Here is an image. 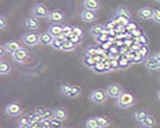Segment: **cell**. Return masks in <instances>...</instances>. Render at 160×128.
I'll list each match as a JSON object with an SVG mask.
<instances>
[{
	"label": "cell",
	"mask_w": 160,
	"mask_h": 128,
	"mask_svg": "<svg viewBox=\"0 0 160 128\" xmlns=\"http://www.w3.org/2000/svg\"><path fill=\"white\" fill-rule=\"evenodd\" d=\"M60 92L61 95H63L67 98H77L79 97L80 94H81V89L79 86H74V85H71V84H62L60 86Z\"/></svg>",
	"instance_id": "1"
},
{
	"label": "cell",
	"mask_w": 160,
	"mask_h": 128,
	"mask_svg": "<svg viewBox=\"0 0 160 128\" xmlns=\"http://www.w3.org/2000/svg\"><path fill=\"white\" fill-rule=\"evenodd\" d=\"M134 96L130 92H122L120 97L117 98V107L122 109H128L134 105Z\"/></svg>",
	"instance_id": "2"
},
{
	"label": "cell",
	"mask_w": 160,
	"mask_h": 128,
	"mask_svg": "<svg viewBox=\"0 0 160 128\" xmlns=\"http://www.w3.org/2000/svg\"><path fill=\"white\" fill-rule=\"evenodd\" d=\"M108 95L105 90H100V89H96L90 92V101L96 104H103L107 101Z\"/></svg>",
	"instance_id": "3"
},
{
	"label": "cell",
	"mask_w": 160,
	"mask_h": 128,
	"mask_svg": "<svg viewBox=\"0 0 160 128\" xmlns=\"http://www.w3.org/2000/svg\"><path fill=\"white\" fill-rule=\"evenodd\" d=\"M49 12L50 11H48V7L44 4H37V5H35L32 7L31 16H33L37 19H43V18H48L49 17Z\"/></svg>",
	"instance_id": "4"
},
{
	"label": "cell",
	"mask_w": 160,
	"mask_h": 128,
	"mask_svg": "<svg viewBox=\"0 0 160 128\" xmlns=\"http://www.w3.org/2000/svg\"><path fill=\"white\" fill-rule=\"evenodd\" d=\"M22 42L27 46V47H35L40 43V34L36 33H27L23 35Z\"/></svg>",
	"instance_id": "5"
},
{
	"label": "cell",
	"mask_w": 160,
	"mask_h": 128,
	"mask_svg": "<svg viewBox=\"0 0 160 128\" xmlns=\"http://www.w3.org/2000/svg\"><path fill=\"white\" fill-rule=\"evenodd\" d=\"M105 92H107L108 97H110V98H118L122 92H123V89L121 86L120 84H117V83H112V84H110V85H108V88L105 89Z\"/></svg>",
	"instance_id": "6"
},
{
	"label": "cell",
	"mask_w": 160,
	"mask_h": 128,
	"mask_svg": "<svg viewBox=\"0 0 160 128\" xmlns=\"http://www.w3.org/2000/svg\"><path fill=\"white\" fill-rule=\"evenodd\" d=\"M48 20L52 23V24H60L61 22L65 20V13L61 11V10H52L49 12V17Z\"/></svg>",
	"instance_id": "7"
},
{
	"label": "cell",
	"mask_w": 160,
	"mask_h": 128,
	"mask_svg": "<svg viewBox=\"0 0 160 128\" xmlns=\"http://www.w3.org/2000/svg\"><path fill=\"white\" fill-rule=\"evenodd\" d=\"M5 114L8 116H19L22 114V109L20 105L16 102H12L10 104H7L5 107Z\"/></svg>",
	"instance_id": "8"
},
{
	"label": "cell",
	"mask_w": 160,
	"mask_h": 128,
	"mask_svg": "<svg viewBox=\"0 0 160 128\" xmlns=\"http://www.w3.org/2000/svg\"><path fill=\"white\" fill-rule=\"evenodd\" d=\"M80 19L85 23H93L97 20V14L94 11H91V10H86L84 8L81 12H80Z\"/></svg>",
	"instance_id": "9"
},
{
	"label": "cell",
	"mask_w": 160,
	"mask_h": 128,
	"mask_svg": "<svg viewBox=\"0 0 160 128\" xmlns=\"http://www.w3.org/2000/svg\"><path fill=\"white\" fill-rule=\"evenodd\" d=\"M11 58H12V60L16 61V62L23 64V62H25V60L29 58V52H28L27 49L22 48V49H19V50H17V52L12 53V54H11Z\"/></svg>",
	"instance_id": "10"
},
{
	"label": "cell",
	"mask_w": 160,
	"mask_h": 128,
	"mask_svg": "<svg viewBox=\"0 0 160 128\" xmlns=\"http://www.w3.org/2000/svg\"><path fill=\"white\" fill-rule=\"evenodd\" d=\"M138 16L140 17L141 19H145V20H148V19H153V16H154V10L153 8H151V7H141L138 10Z\"/></svg>",
	"instance_id": "11"
},
{
	"label": "cell",
	"mask_w": 160,
	"mask_h": 128,
	"mask_svg": "<svg viewBox=\"0 0 160 128\" xmlns=\"http://www.w3.org/2000/svg\"><path fill=\"white\" fill-rule=\"evenodd\" d=\"M24 27L29 29V30H36L40 28V23H38V19L35 18L33 16H28L24 18Z\"/></svg>",
	"instance_id": "12"
},
{
	"label": "cell",
	"mask_w": 160,
	"mask_h": 128,
	"mask_svg": "<svg viewBox=\"0 0 160 128\" xmlns=\"http://www.w3.org/2000/svg\"><path fill=\"white\" fill-rule=\"evenodd\" d=\"M145 66H146V68H148L149 71H159L160 61L157 60L154 56H149V58L145 61Z\"/></svg>",
	"instance_id": "13"
},
{
	"label": "cell",
	"mask_w": 160,
	"mask_h": 128,
	"mask_svg": "<svg viewBox=\"0 0 160 128\" xmlns=\"http://www.w3.org/2000/svg\"><path fill=\"white\" fill-rule=\"evenodd\" d=\"M90 34L92 35L93 37H96V38H98L102 35L107 34V28H105V25L97 24V25H94V27H92L90 29Z\"/></svg>",
	"instance_id": "14"
},
{
	"label": "cell",
	"mask_w": 160,
	"mask_h": 128,
	"mask_svg": "<svg viewBox=\"0 0 160 128\" xmlns=\"http://www.w3.org/2000/svg\"><path fill=\"white\" fill-rule=\"evenodd\" d=\"M4 46H5V48H6V50L10 53V54H12V53H14V52H17V50H19V49H22V44H20L18 41H8V42H6V43H4Z\"/></svg>",
	"instance_id": "15"
},
{
	"label": "cell",
	"mask_w": 160,
	"mask_h": 128,
	"mask_svg": "<svg viewBox=\"0 0 160 128\" xmlns=\"http://www.w3.org/2000/svg\"><path fill=\"white\" fill-rule=\"evenodd\" d=\"M84 8L91 10V11H98L100 8V1L99 0H84Z\"/></svg>",
	"instance_id": "16"
},
{
	"label": "cell",
	"mask_w": 160,
	"mask_h": 128,
	"mask_svg": "<svg viewBox=\"0 0 160 128\" xmlns=\"http://www.w3.org/2000/svg\"><path fill=\"white\" fill-rule=\"evenodd\" d=\"M55 37H53L49 33H41L40 34V43L43 46H52Z\"/></svg>",
	"instance_id": "17"
},
{
	"label": "cell",
	"mask_w": 160,
	"mask_h": 128,
	"mask_svg": "<svg viewBox=\"0 0 160 128\" xmlns=\"http://www.w3.org/2000/svg\"><path fill=\"white\" fill-rule=\"evenodd\" d=\"M115 16H116V17H122V18H127V19H129V20H130V18H132L130 11L124 6L118 7V8L115 11Z\"/></svg>",
	"instance_id": "18"
},
{
	"label": "cell",
	"mask_w": 160,
	"mask_h": 128,
	"mask_svg": "<svg viewBox=\"0 0 160 128\" xmlns=\"http://www.w3.org/2000/svg\"><path fill=\"white\" fill-rule=\"evenodd\" d=\"M48 33L53 37H58L59 35L62 34V25L61 24H50V27L48 29Z\"/></svg>",
	"instance_id": "19"
},
{
	"label": "cell",
	"mask_w": 160,
	"mask_h": 128,
	"mask_svg": "<svg viewBox=\"0 0 160 128\" xmlns=\"http://www.w3.org/2000/svg\"><path fill=\"white\" fill-rule=\"evenodd\" d=\"M97 121H98V125H99L100 128H107L111 125V120L108 117V116H104V115H99V116H96Z\"/></svg>",
	"instance_id": "20"
},
{
	"label": "cell",
	"mask_w": 160,
	"mask_h": 128,
	"mask_svg": "<svg viewBox=\"0 0 160 128\" xmlns=\"http://www.w3.org/2000/svg\"><path fill=\"white\" fill-rule=\"evenodd\" d=\"M54 117L63 122L67 119V111L63 108H56V109H54Z\"/></svg>",
	"instance_id": "21"
},
{
	"label": "cell",
	"mask_w": 160,
	"mask_h": 128,
	"mask_svg": "<svg viewBox=\"0 0 160 128\" xmlns=\"http://www.w3.org/2000/svg\"><path fill=\"white\" fill-rule=\"evenodd\" d=\"M75 47H77V44H75V43H73L71 40H68V38H67L66 41H63L61 50H62V52H71V50L75 49Z\"/></svg>",
	"instance_id": "22"
},
{
	"label": "cell",
	"mask_w": 160,
	"mask_h": 128,
	"mask_svg": "<svg viewBox=\"0 0 160 128\" xmlns=\"http://www.w3.org/2000/svg\"><path fill=\"white\" fill-rule=\"evenodd\" d=\"M148 115L149 114H148L147 111H145V110H136L135 114H134V119H135L138 122H141V123H142Z\"/></svg>",
	"instance_id": "23"
},
{
	"label": "cell",
	"mask_w": 160,
	"mask_h": 128,
	"mask_svg": "<svg viewBox=\"0 0 160 128\" xmlns=\"http://www.w3.org/2000/svg\"><path fill=\"white\" fill-rule=\"evenodd\" d=\"M11 72V65L7 61H1L0 62V74L1 75H6Z\"/></svg>",
	"instance_id": "24"
},
{
	"label": "cell",
	"mask_w": 160,
	"mask_h": 128,
	"mask_svg": "<svg viewBox=\"0 0 160 128\" xmlns=\"http://www.w3.org/2000/svg\"><path fill=\"white\" fill-rule=\"evenodd\" d=\"M155 125H157V121H155V119H154L152 115H148L146 119H145V121L142 122V126H145V127H149V128L154 127Z\"/></svg>",
	"instance_id": "25"
},
{
	"label": "cell",
	"mask_w": 160,
	"mask_h": 128,
	"mask_svg": "<svg viewBox=\"0 0 160 128\" xmlns=\"http://www.w3.org/2000/svg\"><path fill=\"white\" fill-rule=\"evenodd\" d=\"M85 127L86 128H100L96 117H88V119L86 120V122H85Z\"/></svg>",
	"instance_id": "26"
},
{
	"label": "cell",
	"mask_w": 160,
	"mask_h": 128,
	"mask_svg": "<svg viewBox=\"0 0 160 128\" xmlns=\"http://www.w3.org/2000/svg\"><path fill=\"white\" fill-rule=\"evenodd\" d=\"M84 61H85V65H87L88 67H96V65H97V62H96V59H94L93 56H86L85 55V58H84Z\"/></svg>",
	"instance_id": "27"
},
{
	"label": "cell",
	"mask_w": 160,
	"mask_h": 128,
	"mask_svg": "<svg viewBox=\"0 0 160 128\" xmlns=\"http://www.w3.org/2000/svg\"><path fill=\"white\" fill-rule=\"evenodd\" d=\"M54 117V110H50V109H47L46 113L42 115L41 117V121H46V120H52Z\"/></svg>",
	"instance_id": "28"
},
{
	"label": "cell",
	"mask_w": 160,
	"mask_h": 128,
	"mask_svg": "<svg viewBox=\"0 0 160 128\" xmlns=\"http://www.w3.org/2000/svg\"><path fill=\"white\" fill-rule=\"evenodd\" d=\"M85 52H86V53H85V55H86V56H93V58H94L98 50H97V48H96V47H92V46H91V47H87Z\"/></svg>",
	"instance_id": "29"
},
{
	"label": "cell",
	"mask_w": 160,
	"mask_h": 128,
	"mask_svg": "<svg viewBox=\"0 0 160 128\" xmlns=\"http://www.w3.org/2000/svg\"><path fill=\"white\" fill-rule=\"evenodd\" d=\"M62 43H63V41H61L59 40L58 37H55L53 41V43H52V47L54 48V49H60L61 50V48H62Z\"/></svg>",
	"instance_id": "30"
},
{
	"label": "cell",
	"mask_w": 160,
	"mask_h": 128,
	"mask_svg": "<svg viewBox=\"0 0 160 128\" xmlns=\"http://www.w3.org/2000/svg\"><path fill=\"white\" fill-rule=\"evenodd\" d=\"M50 123H52L53 128H62V121L55 119V117H53V119L50 120Z\"/></svg>",
	"instance_id": "31"
},
{
	"label": "cell",
	"mask_w": 160,
	"mask_h": 128,
	"mask_svg": "<svg viewBox=\"0 0 160 128\" xmlns=\"http://www.w3.org/2000/svg\"><path fill=\"white\" fill-rule=\"evenodd\" d=\"M72 34L77 35V36H79V37H82V36H84V31H82V29H81V28H79V27H73Z\"/></svg>",
	"instance_id": "32"
},
{
	"label": "cell",
	"mask_w": 160,
	"mask_h": 128,
	"mask_svg": "<svg viewBox=\"0 0 160 128\" xmlns=\"http://www.w3.org/2000/svg\"><path fill=\"white\" fill-rule=\"evenodd\" d=\"M69 40L72 41L73 43H75V44H79L80 41H81V37H79V36H77V35L74 34H71L69 35Z\"/></svg>",
	"instance_id": "33"
},
{
	"label": "cell",
	"mask_w": 160,
	"mask_h": 128,
	"mask_svg": "<svg viewBox=\"0 0 160 128\" xmlns=\"http://www.w3.org/2000/svg\"><path fill=\"white\" fill-rule=\"evenodd\" d=\"M153 20L155 22V23H160V8H157V10H154Z\"/></svg>",
	"instance_id": "34"
},
{
	"label": "cell",
	"mask_w": 160,
	"mask_h": 128,
	"mask_svg": "<svg viewBox=\"0 0 160 128\" xmlns=\"http://www.w3.org/2000/svg\"><path fill=\"white\" fill-rule=\"evenodd\" d=\"M7 25V19L5 16H0V29H5Z\"/></svg>",
	"instance_id": "35"
},
{
	"label": "cell",
	"mask_w": 160,
	"mask_h": 128,
	"mask_svg": "<svg viewBox=\"0 0 160 128\" xmlns=\"http://www.w3.org/2000/svg\"><path fill=\"white\" fill-rule=\"evenodd\" d=\"M40 128H53L50 120H46V121H41V127Z\"/></svg>",
	"instance_id": "36"
},
{
	"label": "cell",
	"mask_w": 160,
	"mask_h": 128,
	"mask_svg": "<svg viewBox=\"0 0 160 128\" xmlns=\"http://www.w3.org/2000/svg\"><path fill=\"white\" fill-rule=\"evenodd\" d=\"M46 110L47 109H43V108H37L36 110H35V113L33 114L35 115H37V116H40V117H42V115L46 113Z\"/></svg>",
	"instance_id": "37"
},
{
	"label": "cell",
	"mask_w": 160,
	"mask_h": 128,
	"mask_svg": "<svg viewBox=\"0 0 160 128\" xmlns=\"http://www.w3.org/2000/svg\"><path fill=\"white\" fill-rule=\"evenodd\" d=\"M6 48H5V46H4V44H1V46H0V56H1V58H2V56H4V55L6 54Z\"/></svg>",
	"instance_id": "38"
},
{
	"label": "cell",
	"mask_w": 160,
	"mask_h": 128,
	"mask_svg": "<svg viewBox=\"0 0 160 128\" xmlns=\"http://www.w3.org/2000/svg\"><path fill=\"white\" fill-rule=\"evenodd\" d=\"M153 56L155 58V59H157V60L160 61V50H159V52H155V53L153 54Z\"/></svg>",
	"instance_id": "39"
},
{
	"label": "cell",
	"mask_w": 160,
	"mask_h": 128,
	"mask_svg": "<svg viewBox=\"0 0 160 128\" xmlns=\"http://www.w3.org/2000/svg\"><path fill=\"white\" fill-rule=\"evenodd\" d=\"M18 128H32V126L31 125H19Z\"/></svg>",
	"instance_id": "40"
},
{
	"label": "cell",
	"mask_w": 160,
	"mask_h": 128,
	"mask_svg": "<svg viewBox=\"0 0 160 128\" xmlns=\"http://www.w3.org/2000/svg\"><path fill=\"white\" fill-rule=\"evenodd\" d=\"M157 97H158V100L160 101V90L158 91V94H157Z\"/></svg>",
	"instance_id": "41"
},
{
	"label": "cell",
	"mask_w": 160,
	"mask_h": 128,
	"mask_svg": "<svg viewBox=\"0 0 160 128\" xmlns=\"http://www.w3.org/2000/svg\"><path fill=\"white\" fill-rule=\"evenodd\" d=\"M154 1H155V3H160V0H154Z\"/></svg>",
	"instance_id": "42"
},
{
	"label": "cell",
	"mask_w": 160,
	"mask_h": 128,
	"mask_svg": "<svg viewBox=\"0 0 160 128\" xmlns=\"http://www.w3.org/2000/svg\"><path fill=\"white\" fill-rule=\"evenodd\" d=\"M141 128H149V127H145V126H142V127H141Z\"/></svg>",
	"instance_id": "43"
},
{
	"label": "cell",
	"mask_w": 160,
	"mask_h": 128,
	"mask_svg": "<svg viewBox=\"0 0 160 128\" xmlns=\"http://www.w3.org/2000/svg\"><path fill=\"white\" fill-rule=\"evenodd\" d=\"M66 128H72V127H66Z\"/></svg>",
	"instance_id": "44"
}]
</instances>
